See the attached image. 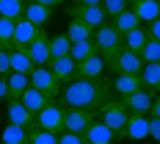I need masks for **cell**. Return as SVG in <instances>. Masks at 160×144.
<instances>
[{"mask_svg":"<svg viewBox=\"0 0 160 144\" xmlns=\"http://www.w3.org/2000/svg\"><path fill=\"white\" fill-rule=\"evenodd\" d=\"M111 80L99 78H75L61 86V94H58V103L64 108H86V111H99L108 100H111Z\"/></svg>","mask_w":160,"mask_h":144,"instance_id":"1","label":"cell"},{"mask_svg":"<svg viewBox=\"0 0 160 144\" xmlns=\"http://www.w3.org/2000/svg\"><path fill=\"white\" fill-rule=\"evenodd\" d=\"M91 42H94L97 53L105 58V64H108L113 56H116L119 50L124 47V45H122V33L113 28V22H105V25L94 28V36H91Z\"/></svg>","mask_w":160,"mask_h":144,"instance_id":"2","label":"cell"},{"mask_svg":"<svg viewBox=\"0 0 160 144\" xmlns=\"http://www.w3.org/2000/svg\"><path fill=\"white\" fill-rule=\"evenodd\" d=\"M99 119H102L111 130H116V133L122 136L124 128H127V122H130V114H127V108H124L122 100H108V103L99 108Z\"/></svg>","mask_w":160,"mask_h":144,"instance_id":"3","label":"cell"},{"mask_svg":"<svg viewBox=\"0 0 160 144\" xmlns=\"http://www.w3.org/2000/svg\"><path fill=\"white\" fill-rule=\"evenodd\" d=\"M36 128L50 133H64V105L58 100H50L42 111L36 114Z\"/></svg>","mask_w":160,"mask_h":144,"instance_id":"4","label":"cell"},{"mask_svg":"<svg viewBox=\"0 0 160 144\" xmlns=\"http://www.w3.org/2000/svg\"><path fill=\"white\" fill-rule=\"evenodd\" d=\"M108 67H111L116 75H141L144 58H141V53H132V50L122 47L111 61H108Z\"/></svg>","mask_w":160,"mask_h":144,"instance_id":"5","label":"cell"},{"mask_svg":"<svg viewBox=\"0 0 160 144\" xmlns=\"http://www.w3.org/2000/svg\"><path fill=\"white\" fill-rule=\"evenodd\" d=\"M94 119H99V111H86V108H64V130H69V133L83 136V133H86V128H88Z\"/></svg>","mask_w":160,"mask_h":144,"instance_id":"6","label":"cell"},{"mask_svg":"<svg viewBox=\"0 0 160 144\" xmlns=\"http://www.w3.org/2000/svg\"><path fill=\"white\" fill-rule=\"evenodd\" d=\"M28 78H31V86H36L39 92H44L50 100H58L61 83H58V78L50 72V67H33V72L28 75Z\"/></svg>","mask_w":160,"mask_h":144,"instance_id":"7","label":"cell"},{"mask_svg":"<svg viewBox=\"0 0 160 144\" xmlns=\"http://www.w3.org/2000/svg\"><path fill=\"white\" fill-rule=\"evenodd\" d=\"M69 8H72V17L80 19V22H86L88 28H99V25L111 22L102 6H80V3H72Z\"/></svg>","mask_w":160,"mask_h":144,"instance_id":"8","label":"cell"},{"mask_svg":"<svg viewBox=\"0 0 160 144\" xmlns=\"http://www.w3.org/2000/svg\"><path fill=\"white\" fill-rule=\"evenodd\" d=\"M152 92H146V89H138V92H132L127 97H119L122 103H124V108H127L130 116H149V108H152Z\"/></svg>","mask_w":160,"mask_h":144,"instance_id":"9","label":"cell"},{"mask_svg":"<svg viewBox=\"0 0 160 144\" xmlns=\"http://www.w3.org/2000/svg\"><path fill=\"white\" fill-rule=\"evenodd\" d=\"M116 139H122L116 130H111L102 119H94L88 128H86V133H83V141L86 144H113Z\"/></svg>","mask_w":160,"mask_h":144,"instance_id":"10","label":"cell"},{"mask_svg":"<svg viewBox=\"0 0 160 144\" xmlns=\"http://www.w3.org/2000/svg\"><path fill=\"white\" fill-rule=\"evenodd\" d=\"M25 50H28V56H31L33 67H47L50 64V36L44 33V28L36 33V39H33Z\"/></svg>","mask_w":160,"mask_h":144,"instance_id":"11","label":"cell"},{"mask_svg":"<svg viewBox=\"0 0 160 144\" xmlns=\"http://www.w3.org/2000/svg\"><path fill=\"white\" fill-rule=\"evenodd\" d=\"M6 116L11 125H19V128H36V116H33L19 100H6Z\"/></svg>","mask_w":160,"mask_h":144,"instance_id":"12","label":"cell"},{"mask_svg":"<svg viewBox=\"0 0 160 144\" xmlns=\"http://www.w3.org/2000/svg\"><path fill=\"white\" fill-rule=\"evenodd\" d=\"M105 58L99 56V53H91L86 61H80L78 64V75L75 78H91V80H99V78H105Z\"/></svg>","mask_w":160,"mask_h":144,"instance_id":"13","label":"cell"},{"mask_svg":"<svg viewBox=\"0 0 160 144\" xmlns=\"http://www.w3.org/2000/svg\"><path fill=\"white\" fill-rule=\"evenodd\" d=\"M42 31V28H36L33 22H28L25 17L22 19H17L14 22V39H11V47H28L33 39H36V33Z\"/></svg>","mask_w":160,"mask_h":144,"instance_id":"14","label":"cell"},{"mask_svg":"<svg viewBox=\"0 0 160 144\" xmlns=\"http://www.w3.org/2000/svg\"><path fill=\"white\" fill-rule=\"evenodd\" d=\"M50 72L58 78V83L64 86V83H69V80H75V75H78V64L69 58V56H64V58H52L50 61Z\"/></svg>","mask_w":160,"mask_h":144,"instance_id":"15","label":"cell"},{"mask_svg":"<svg viewBox=\"0 0 160 144\" xmlns=\"http://www.w3.org/2000/svg\"><path fill=\"white\" fill-rule=\"evenodd\" d=\"M52 14H55V8H50V6H39V3H33V0L25 3V19L33 22L36 28H44L50 19H52Z\"/></svg>","mask_w":160,"mask_h":144,"instance_id":"16","label":"cell"},{"mask_svg":"<svg viewBox=\"0 0 160 144\" xmlns=\"http://www.w3.org/2000/svg\"><path fill=\"white\" fill-rule=\"evenodd\" d=\"M141 86L146 92H160V61H144V69H141Z\"/></svg>","mask_w":160,"mask_h":144,"instance_id":"17","label":"cell"},{"mask_svg":"<svg viewBox=\"0 0 160 144\" xmlns=\"http://www.w3.org/2000/svg\"><path fill=\"white\" fill-rule=\"evenodd\" d=\"M19 103H22V105H25V108L36 116V114H39V111H42V108L50 103V97L44 94V92H39L36 86H28V89H25V94L19 97Z\"/></svg>","mask_w":160,"mask_h":144,"instance_id":"18","label":"cell"},{"mask_svg":"<svg viewBox=\"0 0 160 144\" xmlns=\"http://www.w3.org/2000/svg\"><path fill=\"white\" fill-rule=\"evenodd\" d=\"M130 8L135 11V17H138L141 22H152V19L160 17L158 0H130Z\"/></svg>","mask_w":160,"mask_h":144,"instance_id":"19","label":"cell"},{"mask_svg":"<svg viewBox=\"0 0 160 144\" xmlns=\"http://www.w3.org/2000/svg\"><path fill=\"white\" fill-rule=\"evenodd\" d=\"M111 89L119 97H127V94H132V92H138V89H144V86H141V78H138V75H116L113 83H111Z\"/></svg>","mask_w":160,"mask_h":144,"instance_id":"20","label":"cell"},{"mask_svg":"<svg viewBox=\"0 0 160 144\" xmlns=\"http://www.w3.org/2000/svg\"><path fill=\"white\" fill-rule=\"evenodd\" d=\"M122 139H149V116H130Z\"/></svg>","mask_w":160,"mask_h":144,"instance_id":"21","label":"cell"},{"mask_svg":"<svg viewBox=\"0 0 160 144\" xmlns=\"http://www.w3.org/2000/svg\"><path fill=\"white\" fill-rule=\"evenodd\" d=\"M146 42H149V33H146L144 25H138V28H132L130 33L122 36V45H124L127 50H132V53H141V47H144Z\"/></svg>","mask_w":160,"mask_h":144,"instance_id":"22","label":"cell"},{"mask_svg":"<svg viewBox=\"0 0 160 144\" xmlns=\"http://www.w3.org/2000/svg\"><path fill=\"white\" fill-rule=\"evenodd\" d=\"M6 80H8V100H19L25 94V89L31 86V78L22 75V72H8Z\"/></svg>","mask_w":160,"mask_h":144,"instance_id":"23","label":"cell"},{"mask_svg":"<svg viewBox=\"0 0 160 144\" xmlns=\"http://www.w3.org/2000/svg\"><path fill=\"white\" fill-rule=\"evenodd\" d=\"M11 72H22V75L33 72V61L25 47H11Z\"/></svg>","mask_w":160,"mask_h":144,"instance_id":"24","label":"cell"},{"mask_svg":"<svg viewBox=\"0 0 160 144\" xmlns=\"http://www.w3.org/2000/svg\"><path fill=\"white\" fill-rule=\"evenodd\" d=\"M91 36H94V28H88L86 22H80V19L72 17V22H69V28H66V39L75 45V42H88Z\"/></svg>","mask_w":160,"mask_h":144,"instance_id":"25","label":"cell"},{"mask_svg":"<svg viewBox=\"0 0 160 144\" xmlns=\"http://www.w3.org/2000/svg\"><path fill=\"white\" fill-rule=\"evenodd\" d=\"M0 144H28V128H19V125H6L0 133Z\"/></svg>","mask_w":160,"mask_h":144,"instance_id":"26","label":"cell"},{"mask_svg":"<svg viewBox=\"0 0 160 144\" xmlns=\"http://www.w3.org/2000/svg\"><path fill=\"white\" fill-rule=\"evenodd\" d=\"M111 22H113V28H116V31L122 33V36H124V33H130L132 28H138V25H141V19L135 17V11H132V8H127V11H122L119 17H113Z\"/></svg>","mask_w":160,"mask_h":144,"instance_id":"27","label":"cell"},{"mask_svg":"<svg viewBox=\"0 0 160 144\" xmlns=\"http://www.w3.org/2000/svg\"><path fill=\"white\" fill-rule=\"evenodd\" d=\"M72 50V42L66 39V33H58V36H50V61L52 58H64Z\"/></svg>","mask_w":160,"mask_h":144,"instance_id":"28","label":"cell"},{"mask_svg":"<svg viewBox=\"0 0 160 144\" xmlns=\"http://www.w3.org/2000/svg\"><path fill=\"white\" fill-rule=\"evenodd\" d=\"M0 17L6 19H22L25 17V3L22 0H0Z\"/></svg>","mask_w":160,"mask_h":144,"instance_id":"29","label":"cell"},{"mask_svg":"<svg viewBox=\"0 0 160 144\" xmlns=\"http://www.w3.org/2000/svg\"><path fill=\"white\" fill-rule=\"evenodd\" d=\"M91 53H97V47H94V42H91V39H88V42H75L72 50H69V58H72L75 64H80V61H86Z\"/></svg>","mask_w":160,"mask_h":144,"instance_id":"30","label":"cell"},{"mask_svg":"<svg viewBox=\"0 0 160 144\" xmlns=\"http://www.w3.org/2000/svg\"><path fill=\"white\" fill-rule=\"evenodd\" d=\"M28 144H58V133H50L42 128H31L28 130Z\"/></svg>","mask_w":160,"mask_h":144,"instance_id":"31","label":"cell"},{"mask_svg":"<svg viewBox=\"0 0 160 144\" xmlns=\"http://www.w3.org/2000/svg\"><path fill=\"white\" fill-rule=\"evenodd\" d=\"M11 39H14V19L0 17V50H11Z\"/></svg>","mask_w":160,"mask_h":144,"instance_id":"32","label":"cell"},{"mask_svg":"<svg viewBox=\"0 0 160 144\" xmlns=\"http://www.w3.org/2000/svg\"><path fill=\"white\" fill-rule=\"evenodd\" d=\"M102 8H105L108 19H113V17H119L122 11L130 8V0H102Z\"/></svg>","mask_w":160,"mask_h":144,"instance_id":"33","label":"cell"},{"mask_svg":"<svg viewBox=\"0 0 160 144\" xmlns=\"http://www.w3.org/2000/svg\"><path fill=\"white\" fill-rule=\"evenodd\" d=\"M141 58L144 61H160V42L158 39H149L144 47H141Z\"/></svg>","mask_w":160,"mask_h":144,"instance_id":"34","label":"cell"},{"mask_svg":"<svg viewBox=\"0 0 160 144\" xmlns=\"http://www.w3.org/2000/svg\"><path fill=\"white\" fill-rule=\"evenodd\" d=\"M58 144H86V141H83V136H78V133L64 130V133H58Z\"/></svg>","mask_w":160,"mask_h":144,"instance_id":"35","label":"cell"},{"mask_svg":"<svg viewBox=\"0 0 160 144\" xmlns=\"http://www.w3.org/2000/svg\"><path fill=\"white\" fill-rule=\"evenodd\" d=\"M11 72V50H0V75Z\"/></svg>","mask_w":160,"mask_h":144,"instance_id":"36","label":"cell"},{"mask_svg":"<svg viewBox=\"0 0 160 144\" xmlns=\"http://www.w3.org/2000/svg\"><path fill=\"white\" fill-rule=\"evenodd\" d=\"M149 139H155L160 144V119L158 116H149Z\"/></svg>","mask_w":160,"mask_h":144,"instance_id":"37","label":"cell"},{"mask_svg":"<svg viewBox=\"0 0 160 144\" xmlns=\"http://www.w3.org/2000/svg\"><path fill=\"white\" fill-rule=\"evenodd\" d=\"M144 28H146V33H149V39H158V42H160V17H158V19H152V22H146Z\"/></svg>","mask_w":160,"mask_h":144,"instance_id":"38","label":"cell"},{"mask_svg":"<svg viewBox=\"0 0 160 144\" xmlns=\"http://www.w3.org/2000/svg\"><path fill=\"white\" fill-rule=\"evenodd\" d=\"M8 100V80L6 75H0V103H6Z\"/></svg>","mask_w":160,"mask_h":144,"instance_id":"39","label":"cell"},{"mask_svg":"<svg viewBox=\"0 0 160 144\" xmlns=\"http://www.w3.org/2000/svg\"><path fill=\"white\" fill-rule=\"evenodd\" d=\"M149 116H158L160 119V94L152 97V108H149Z\"/></svg>","mask_w":160,"mask_h":144,"instance_id":"40","label":"cell"},{"mask_svg":"<svg viewBox=\"0 0 160 144\" xmlns=\"http://www.w3.org/2000/svg\"><path fill=\"white\" fill-rule=\"evenodd\" d=\"M33 3H39V6H50V8H58V6H64L66 0H33Z\"/></svg>","mask_w":160,"mask_h":144,"instance_id":"41","label":"cell"},{"mask_svg":"<svg viewBox=\"0 0 160 144\" xmlns=\"http://www.w3.org/2000/svg\"><path fill=\"white\" fill-rule=\"evenodd\" d=\"M80 6H102V0H75Z\"/></svg>","mask_w":160,"mask_h":144,"instance_id":"42","label":"cell"},{"mask_svg":"<svg viewBox=\"0 0 160 144\" xmlns=\"http://www.w3.org/2000/svg\"><path fill=\"white\" fill-rule=\"evenodd\" d=\"M22 3H28V0H22Z\"/></svg>","mask_w":160,"mask_h":144,"instance_id":"43","label":"cell"},{"mask_svg":"<svg viewBox=\"0 0 160 144\" xmlns=\"http://www.w3.org/2000/svg\"><path fill=\"white\" fill-rule=\"evenodd\" d=\"M158 6H160V0H158Z\"/></svg>","mask_w":160,"mask_h":144,"instance_id":"44","label":"cell"}]
</instances>
